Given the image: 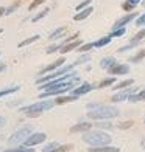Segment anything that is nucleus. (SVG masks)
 <instances>
[{"instance_id": "obj_15", "label": "nucleus", "mask_w": 145, "mask_h": 152, "mask_svg": "<svg viewBox=\"0 0 145 152\" xmlns=\"http://www.w3.org/2000/svg\"><path fill=\"white\" fill-rule=\"evenodd\" d=\"M91 127H92L91 123H80L70 127V132H87V130H91Z\"/></svg>"}, {"instance_id": "obj_37", "label": "nucleus", "mask_w": 145, "mask_h": 152, "mask_svg": "<svg viewBox=\"0 0 145 152\" xmlns=\"http://www.w3.org/2000/svg\"><path fill=\"white\" fill-rule=\"evenodd\" d=\"M59 47H61V45H52V47H48L47 50H45V53H47V54H52V53H55V51H56Z\"/></svg>"}, {"instance_id": "obj_2", "label": "nucleus", "mask_w": 145, "mask_h": 152, "mask_svg": "<svg viewBox=\"0 0 145 152\" xmlns=\"http://www.w3.org/2000/svg\"><path fill=\"white\" fill-rule=\"evenodd\" d=\"M83 141L91 146H106L111 143V137L101 130H87L83 135Z\"/></svg>"}, {"instance_id": "obj_6", "label": "nucleus", "mask_w": 145, "mask_h": 152, "mask_svg": "<svg viewBox=\"0 0 145 152\" xmlns=\"http://www.w3.org/2000/svg\"><path fill=\"white\" fill-rule=\"evenodd\" d=\"M73 67H75V64H72V65H64L63 68H58V70L52 72V75H48V76H41V78L38 79V84H44V82H48V81L56 79V78H59V76H63V75H66V73H69V72H72Z\"/></svg>"}, {"instance_id": "obj_5", "label": "nucleus", "mask_w": 145, "mask_h": 152, "mask_svg": "<svg viewBox=\"0 0 145 152\" xmlns=\"http://www.w3.org/2000/svg\"><path fill=\"white\" fill-rule=\"evenodd\" d=\"M31 130H33V127H31V126H24V127H20L19 130L13 132V135L8 138V143H10V144H19V143L25 141L27 138L30 137Z\"/></svg>"}, {"instance_id": "obj_30", "label": "nucleus", "mask_w": 145, "mask_h": 152, "mask_svg": "<svg viewBox=\"0 0 145 152\" xmlns=\"http://www.w3.org/2000/svg\"><path fill=\"white\" fill-rule=\"evenodd\" d=\"M17 90H19V87H10V88H5V90L0 92V98H2V96L10 95V93H13V92H17Z\"/></svg>"}, {"instance_id": "obj_31", "label": "nucleus", "mask_w": 145, "mask_h": 152, "mask_svg": "<svg viewBox=\"0 0 145 152\" xmlns=\"http://www.w3.org/2000/svg\"><path fill=\"white\" fill-rule=\"evenodd\" d=\"M125 33H127L125 28H119V30H114L111 34H109V36H111V37H119V36H123Z\"/></svg>"}, {"instance_id": "obj_21", "label": "nucleus", "mask_w": 145, "mask_h": 152, "mask_svg": "<svg viewBox=\"0 0 145 152\" xmlns=\"http://www.w3.org/2000/svg\"><path fill=\"white\" fill-rule=\"evenodd\" d=\"M111 36H105V37H101V39H98V40H95L94 42V47H97V48H100V47H105V45H108L109 42H111Z\"/></svg>"}, {"instance_id": "obj_45", "label": "nucleus", "mask_w": 145, "mask_h": 152, "mask_svg": "<svg viewBox=\"0 0 145 152\" xmlns=\"http://www.w3.org/2000/svg\"><path fill=\"white\" fill-rule=\"evenodd\" d=\"M142 146H144V148H145V140H144V141H142Z\"/></svg>"}, {"instance_id": "obj_46", "label": "nucleus", "mask_w": 145, "mask_h": 152, "mask_svg": "<svg viewBox=\"0 0 145 152\" xmlns=\"http://www.w3.org/2000/svg\"><path fill=\"white\" fill-rule=\"evenodd\" d=\"M2 31H3V30H2V28H0V33H2Z\"/></svg>"}, {"instance_id": "obj_36", "label": "nucleus", "mask_w": 145, "mask_h": 152, "mask_svg": "<svg viewBox=\"0 0 145 152\" xmlns=\"http://www.w3.org/2000/svg\"><path fill=\"white\" fill-rule=\"evenodd\" d=\"M136 25H137V26H144V25H145V14H142L141 17H137Z\"/></svg>"}, {"instance_id": "obj_10", "label": "nucleus", "mask_w": 145, "mask_h": 152, "mask_svg": "<svg viewBox=\"0 0 145 152\" xmlns=\"http://www.w3.org/2000/svg\"><path fill=\"white\" fill-rule=\"evenodd\" d=\"M45 138H47V135H45L44 132H38V134H33V135H30L28 138H27V140H25V144H27V146L41 144V143L45 141Z\"/></svg>"}, {"instance_id": "obj_39", "label": "nucleus", "mask_w": 145, "mask_h": 152, "mask_svg": "<svg viewBox=\"0 0 145 152\" xmlns=\"http://www.w3.org/2000/svg\"><path fill=\"white\" fill-rule=\"evenodd\" d=\"M95 126H98V127H105V129H111V127H112V124H111V123H97Z\"/></svg>"}, {"instance_id": "obj_9", "label": "nucleus", "mask_w": 145, "mask_h": 152, "mask_svg": "<svg viewBox=\"0 0 145 152\" xmlns=\"http://www.w3.org/2000/svg\"><path fill=\"white\" fill-rule=\"evenodd\" d=\"M134 90H136V87H131V88H123V90L120 92V93H115L112 98H111V101L112 102H120V101H125V99H129V96L131 95H134Z\"/></svg>"}, {"instance_id": "obj_12", "label": "nucleus", "mask_w": 145, "mask_h": 152, "mask_svg": "<svg viewBox=\"0 0 145 152\" xmlns=\"http://www.w3.org/2000/svg\"><path fill=\"white\" fill-rule=\"evenodd\" d=\"M64 62H66V59H64V58H59V59H56L55 62H52L50 65L44 67L42 70L39 72V75H45V73H50V72H55V70H58V67H63V65H64Z\"/></svg>"}, {"instance_id": "obj_40", "label": "nucleus", "mask_w": 145, "mask_h": 152, "mask_svg": "<svg viewBox=\"0 0 145 152\" xmlns=\"http://www.w3.org/2000/svg\"><path fill=\"white\" fill-rule=\"evenodd\" d=\"M17 6H19V2H16L14 5H11V6H10V8H8V10H6V14H11V12H13V11H14V10L17 8Z\"/></svg>"}, {"instance_id": "obj_4", "label": "nucleus", "mask_w": 145, "mask_h": 152, "mask_svg": "<svg viewBox=\"0 0 145 152\" xmlns=\"http://www.w3.org/2000/svg\"><path fill=\"white\" fill-rule=\"evenodd\" d=\"M77 81L78 79L75 78L73 81H66V82H61V84H58V86H53L52 88H48V90H45L44 93H41V98H47V96H52V95H61L64 92H69L70 88H73Z\"/></svg>"}, {"instance_id": "obj_29", "label": "nucleus", "mask_w": 145, "mask_h": 152, "mask_svg": "<svg viewBox=\"0 0 145 152\" xmlns=\"http://www.w3.org/2000/svg\"><path fill=\"white\" fill-rule=\"evenodd\" d=\"M91 48H94V42H91V44H84V45H81L80 48H78V51L80 53H87Z\"/></svg>"}, {"instance_id": "obj_26", "label": "nucleus", "mask_w": 145, "mask_h": 152, "mask_svg": "<svg viewBox=\"0 0 145 152\" xmlns=\"http://www.w3.org/2000/svg\"><path fill=\"white\" fill-rule=\"evenodd\" d=\"M3 152H34V149H31V146H24V148H16V149H8Z\"/></svg>"}, {"instance_id": "obj_42", "label": "nucleus", "mask_w": 145, "mask_h": 152, "mask_svg": "<svg viewBox=\"0 0 145 152\" xmlns=\"http://www.w3.org/2000/svg\"><path fill=\"white\" fill-rule=\"evenodd\" d=\"M6 14V8H0V16H5Z\"/></svg>"}, {"instance_id": "obj_38", "label": "nucleus", "mask_w": 145, "mask_h": 152, "mask_svg": "<svg viewBox=\"0 0 145 152\" xmlns=\"http://www.w3.org/2000/svg\"><path fill=\"white\" fill-rule=\"evenodd\" d=\"M131 126H133V121H125V123H120V124H119L120 129H128V127H131Z\"/></svg>"}, {"instance_id": "obj_14", "label": "nucleus", "mask_w": 145, "mask_h": 152, "mask_svg": "<svg viewBox=\"0 0 145 152\" xmlns=\"http://www.w3.org/2000/svg\"><path fill=\"white\" fill-rule=\"evenodd\" d=\"M94 86H91L89 82H83V84L80 86V87H77V88H73V92H72V95H75V96H80V95H84V93H87V92H91V90H94Z\"/></svg>"}, {"instance_id": "obj_24", "label": "nucleus", "mask_w": 145, "mask_h": 152, "mask_svg": "<svg viewBox=\"0 0 145 152\" xmlns=\"http://www.w3.org/2000/svg\"><path fill=\"white\" fill-rule=\"evenodd\" d=\"M115 82V78H106V79H103L100 84H98V88H103V87H108V86H112Z\"/></svg>"}, {"instance_id": "obj_22", "label": "nucleus", "mask_w": 145, "mask_h": 152, "mask_svg": "<svg viewBox=\"0 0 145 152\" xmlns=\"http://www.w3.org/2000/svg\"><path fill=\"white\" fill-rule=\"evenodd\" d=\"M144 58H145V50H139V51H137L133 58L129 59V62H134V64H137V62H141Z\"/></svg>"}, {"instance_id": "obj_25", "label": "nucleus", "mask_w": 145, "mask_h": 152, "mask_svg": "<svg viewBox=\"0 0 145 152\" xmlns=\"http://www.w3.org/2000/svg\"><path fill=\"white\" fill-rule=\"evenodd\" d=\"M64 31H66V28H64V26H61V28H56L53 33H50V36H48V37H50V39H58Z\"/></svg>"}, {"instance_id": "obj_3", "label": "nucleus", "mask_w": 145, "mask_h": 152, "mask_svg": "<svg viewBox=\"0 0 145 152\" xmlns=\"http://www.w3.org/2000/svg\"><path fill=\"white\" fill-rule=\"evenodd\" d=\"M55 104H56L55 101H39V102H34V104H31V106L24 107L22 112L27 116H38L42 112H45V110H50Z\"/></svg>"}, {"instance_id": "obj_13", "label": "nucleus", "mask_w": 145, "mask_h": 152, "mask_svg": "<svg viewBox=\"0 0 145 152\" xmlns=\"http://www.w3.org/2000/svg\"><path fill=\"white\" fill-rule=\"evenodd\" d=\"M108 72H109V75H127L128 72H129V67L127 65V64H114L112 67H109L108 68Z\"/></svg>"}, {"instance_id": "obj_27", "label": "nucleus", "mask_w": 145, "mask_h": 152, "mask_svg": "<svg viewBox=\"0 0 145 152\" xmlns=\"http://www.w3.org/2000/svg\"><path fill=\"white\" fill-rule=\"evenodd\" d=\"M144 37H145V28H142L139 33H137L136 36L133 37V40H131V42H136V44H137V42H141V40H142Z\"/></svg>"}, {"instance_id": "obj_44", "label": "nucleus", "mask_w": 145, "mask_h": 152, "mask_svg": "<svg viewBox=\"0 0 145 152\" xmlns=\"http://www.w3.org/2000/svg\"><path fill=\"white\" fill-rule=\"evenodd\" d=\"M128 2H129V3H133V5H137V3L141 2V0H128Z\"/></svg>"}, {"instance_id": "obj_20", "label": "nucleus", "mask_w": 145, "mask_h": 152, "mask_svg": "<svg viewBox=\"0 0 145 152\" xmlns=\"http://www.w3.org/2000/svg\"><path fill=\"white\" fill-rule=\"evenodd\" d=\"M133 84H134V81H133V79H125V81L119 82V84H115L112 88H114V90H123L125 87H128V86H133Z\"/></svg>"}, {"instance_id": "obj_34", "label": "nucleus", "mask_w": 145, "mask_h": 152, "mask_svg": "<svg viewBox=\"0 0 145 152\" xmlns=\"http://www.w3.org/2000/svg\"><path fill=\"white\" fill-rule=\"evenodd\" d=\"M134 6H136V5H133V3H129L128 0H127V2H125V3L122 5V8L125 10V11H133V10H134Z\"/></svg>"}, {"instance_id": "obj_11", "label": "nucleus", "mask_w": 145, "mask_h": 152, "mask_svg": "<svg viewBox=\"0 0 145 152\" xmlns=\"http://www.w3.org/2000/svg\"><path fill=\"white\" fill-rule=\"evenodd\" d=\"M134 17H136V12H129V14L120 17V19H119V20H117V22L112 25V31H114V30H119V28H125V25H128V23H129Z\"/></svg>"}, {"instance_id": "obj_7", "label": "nucleus", "mask_w": 145, "mask_h": 152, "mask_svg": "<svg viewBox=\"0 0 145 152\" xmlns=\"http://www.w3.org/2000/svg\"><path fill=\"white\" fill-rule=\"evenodd\" d=\"M72 149V144H59V143H50L42 149V152H67Z\"/></svg>"}, {"instance_id": "obj_18", "label": "nucleus", "mask_w": 145, "mask_h": 152, "mask_svg": "<svg viewBox=\"0 0 145 152\" xmlns=\"http://www.w3.org/2000/svg\"><path fill=\"white\" fill-rule=\"evenodd\" d=\"M114 64H115V58H112V56H106V58H103L100 61V67L101 68H106V70H108L109 67H112Z\"/></svg>"}, {"instance_id": "obj_41", "label": "nucleus", "mask_w": 145, "mask_h": 152, "mask_svg": "<svg viewBox=\"0 0 145 152\" xmlns=\"http://www.w3.org/2000/svg\"><path fill=\"white\" fill-rule=\"evenodd\" d=\"M5 124H6V120L3 118V116H0V129H2V127L5 126Z\"/></svg>"}, {"instance_id": "obj_23", "label": "nucleus", "mask_w": 145, "mask_h": 152, "mask_svg": "<svg viewBox=\"0 0 145 152\" xmlns=\"http://www.w3.org/2000/svg\"><path fill=\"white\" fill-rule=\"evenodd\" d=\"M39 37H41L39 34H36V36H31V37H28V39L22 40V42H19V48H22V47H25V45H30V44H33V42H36Z\"/></svg>"}, {"instance_id": "obj_28", "label": "nucleus", "mask_w": 145, "mask_h": 152, "mask_svg": "<svg viewBox=\"0 0 145 152\" xmlns=\"http://www.w3.org/2000/svg\"><path fill=\"white\" fill-rule=\"evenodd\" d=\"M91 61V54H87V53H84L81 58H78V61L75 62V65H80V64H84V62H89Z\"/></svg>"}, {"instance_id": "obj_16", "label": "nucleus", "mask_w": 145, "mask_h": 152, "mask_svg": "<svg viewBox=\"0 0 145 152\" xmlns=\"http://www.w3.org/2000/svg\"><path fill=\"white\" fill-rule=\"evenodd\" d=\"M89 152H119V148H111V146H92Z\"/></svg>"}, {"instance_id": "obj_43", "label": "nucleus", "mask_w": 145, "mask_h": 152, "mask_svg": "<svg viewBox=\"0 0 145 152\" xmlns=\"http://www.w3.org/2000/svg\"><path fill=\"white\" fill-rule=\"evenodd\" d=\"M6 70V65L5 64H0V72H5Z\"/></svg>"}, {"instance_id": "obj_32", "label": "nucleus", "mask_w": 145, "mask_h": 152, "mask_svg": "<svg viewBox=\"0 0 145 152\" xmlns=\"http://www.w3.org/2000/svg\"><path fill=\"white\" fill-rule=\"evenodd\" d=\"M48 11H50V10H48V8H45L44 11H41L38 16H34V17H33L31 20H33V22H38V20H41L42 17H45V16H47V12H48Z\"/></svg>"}, {"instance_id": "obj_33", "label": "nucleus", "mask_w": 145, "mask_h": 152, "mask_svg": "<svg viewBox=\"0 0 145 152\" xmlns=\"http://www.w3.org/2000/svg\"><path fill=\"white\" fill-rule=\"evenodd\" d=\"M92 3V0H84V2H81L80 5H77V11H81V10H84V8H87L89 5Z\"/></svg>"}, {"instance_id": "obj_35", "label": "nucleus", "mask_w": 145, "mask_h": 152, "mask_svg": "<svg viewBox=\"0 0 145 152\" xmlns=\"http://www.w3.org/2000/svg\"><path fill=\"white\" fill-rule=\"evenodd\" d=\"M44 2H45V0H34V2L28 6V10L31 11V10H34V8H38V6H39V5H42Z\"/></svg>"}, {"instance_id": "obj_1", "label": "nucleus", "mask_w": 145, "mask_h": 152, "mask_svg": "<svg viewBox=\"0 0 145 152\" xmlns=\"http://www.w3.org/2000/svg\"><path fill=\"white\" fill-rule=\"evenodd\" d=\"M119 109L112 106H103L98 104L97 107L91 109V112H87V116L91 120H105V118H115L119 116Z\"/></svg>"}, {"instance_id": "obj_19", "label": "nucleus", "mask_w": 145, "mask_h": 152, "mask_svg": "<svg viewBox=\"0 0 145 152\" xmlns=\"http://www.w3.org/2000/svg\"><path fill=\"white\" fill-rule=\"evenodd\" d=\"M72 101H77V96L70 95V96H59L58 99H55L56 104H66V102H72Z\"/></svg>"}, {"instance_id": "obj_17", "label": "nucleus", "mask_w": 145, "mask_h": 152, "mask_svg": "<svg viewBox=\"0 0 145 152\" xmlns=\"http://www.w3.org/2000/svg\"><path fill=\"white\" fill-rule=\"evenodd\" d=\"M94 10H92V6H87V8H84V10H81L78 14H75V20H84L87 16H91V12H92Z\"/></svg>"}, {"instance_id": "obj_8", "label": "nucleus", "mask_w": 145, "mask_h": 152, "mask_svg": "<svg viewBox=\"0 0 145 152\" xmlns=\"http://www.w3.org/2000/svg\"><path fill=\"white\" fill-rule=\"evenodd\" d=\"M81 47V40L80 39H75V40H72V42H67V44H63L59 47V53L61 54H66V53H69V51H73V50H78V48Z\"/></svg>"}]
</instances>
